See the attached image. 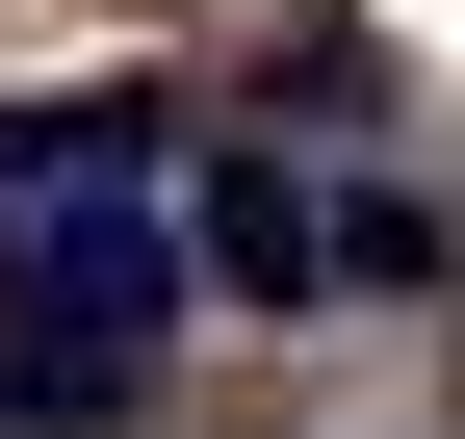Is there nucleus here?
Listing matches in <instances>:
<instances>
[{
	"label": "nucleus",
	"instance_id": "1",
	"mask_svg": "<svg viewBox=\"0 0 465 439\" xmlns=\"http://www.w3.org/2000/svg\"><path fill=\"white\" fill-rule=\"evenodd\" d=\"M155 337H182V233H155V181L0 207V439H104V414L155 388Z\"/></svg>",
	"mask_w": 465,
	"mask_h": 439
},
{
	"label": "nucleus",
	"instance_id": "2",
	"mask_svg": "<svg viewBox=\"0 0 465 439\" xmlns=\"http://www.w3.org/2000/svg\"><path fill=\"white\" fill-rule=\"evenodd\" d=\"M207 285H259V310H311V285H336V207L284 181V155H207Z\"/></svg>",
	"mask_w": 465,
	"mask_h": 439
}]
</instances>
